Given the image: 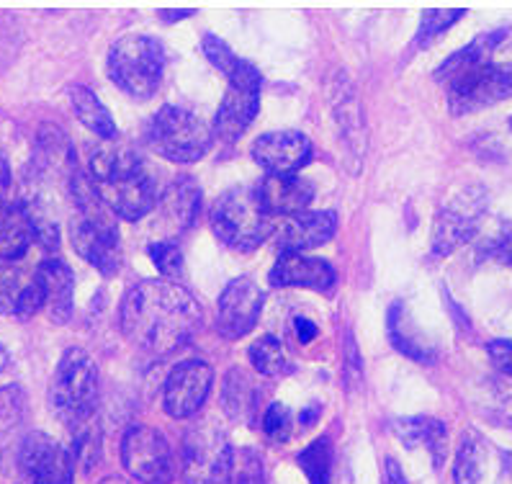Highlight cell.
Instances as JSON below:
<instances>
[{
    "instance_id": "6da1fadb",
    "label": "cell",
    "mask_w": 512,
    "mask_h": 484,
    "mask_svg": "<svg viewBox=\"0 0 512 484\" xmlns=\"http://www.w3.org/2000/svg\"><path fill=\"white\" fill-rule=\"evenodd\" d=\"M119 325L134 348L165 356L183 348L199 333L201 307L183 286L165 279H147L124 294Z\"/></svg>"
},
{
    "instance_id": "7a4b0ae2",
    "label": "cell",
    "mask_w": 512,
    "mask_h": 484,
    "mask_svg": "<svg viewBox=\"0 0 512 484\" xmlns=\"http://www.w3.org/2000/svg\"><path fill=\"white\" fill-rule=\"evenodd\" d=\"M85 178L98 204L127 222H139L155 209V176L145 160L129 147L109 142L91 150Z\"/></svg>"
},
{
    "instance_id": "3957f363",
    "label": "cell",
    "mask_w": 512,
    "mask_h": 484,
    "mask_svg": "<svg viewBox=\"0 0 512 484\" xmlns=\"http://www.w3.org/2000/svg\"><path fill=\"white\" fill-rule=\"evenodd\" d=\"M70 194L75 201V217L70 224L75 253L91 263L96 271H101L103 276H114L121 266L119 227L106 214V209L98 204L83 173H75V178L70 181Z\"/></svg>"
},
{
    "instance_id": "277c9868",
    "label": "cell",
    "mask_w": 512,
    "mask_h": 484,
    "mask_svg": "<svg viewBox=\"0 0 512 484\" xmlns=\"http://www.w3.org/2000/svg\"><path fill=\"white\" fill-rule=\"evenodd\" d=\"M211 227L227 248L250 253L273 235V217L263 209L255 188L235 186L214 204Z\"/></svg>"
},
{
    "instance_id": "5b68a950",
    "label": "cell",
    "mask_w": 512,
    "mask_h": 484,
    "mask_svg": "<svg viewBox=\"0 0 512 484\" xmlns=\"http://www.w3.org/2000/svg\"><path fill=\"white\" fill-rule=\"evenodd\" d=\"M98 397V369L83 348H67L55 371L49 402L55 407L57 418L70 428L88 423Z\"/></svg>"
},
{
    "instance_id": "8992f818",
    "label": "cell",
    "mask_w": 512,
    "mask_h": 484,
    "mask_svg": "<svg viewBox=\"0 0 512 484\" xmlns=\"http://www.w3.org/2000/svg\"><path fill=\"white\" fill-rule=\"evenodd\" d=\"M145 140L160 158L170 163H196L211 150L214 132L201 116L181 106H163L150 119Z\"/></svg>"
},
{
    "instance_id": "52a82bcc",
    "label": "cell",
    "mask_w": 512,
    "mask_h": 484,
    "mask_svg": "<svg viewBox=\"0 0 512 484\" xmlns=\"http://www.w3.org/2000/svg\"><path fill=\"white\" fill-rule=\"evenodd\" d=\"M165 73V47L147 34L121 37L109 49V75L132 98H150Z\"/></svg>"
},
{
    "instance_id": "ba28073f",
    "label": "cell",
    "mask_w": 512,
    "mask_h": 484,
    "mask_svg": "<svg viewBox=\"0 0 512 484\" xmlns=\"http://www.w3.org/2000/svg\"><path fill=\"white\" fill-rule=\"evenodd\" d=\"M448 106L456 116L474 114L512 98V62H484L446 80Z\"/></svg>"
},
{
    "instance_id": "9c48e42d",
    "label": "cell",
    "mask_w": 512,
    "mask_h": 484,
    "mask_svg": "<svg viewBox=\"0 0 512 484\" xmlns=\"http://www.w3.org/2000/svg\"><path fill=\"white\" fill-rule=\"evenodd\" d=\"M235 451L217 428H191L183 438V479L186 484H232Z\"/></svg>"
},
{
    "instance_id": "30bf717a",
    "label": "cell",
    "mask_w": 512,
    "mask_h": 484,
    "mask_svg": "<svg viewBox=\"0 0 512 484\" xmlns=\"http://www.w3.org/2000/svg\"><path fill=\"white\" fill-rule=\"evenodd\" d=\"M227 80V93H224V101L219 106L211 132H217L219 140L235 142L258 114L263 78H260L258 67L250 65L247 60H237L235 67L227 73Z\"/></svg>"
},
{
    "instance_id": "8fae6325",
    "label": "cell",
    "mask_w": 512,
    "mask_h": 484,
    "mask_svg": "<svg viewBox=\"0 0 512 484\" xmlns=\"http://www.w3.org/2000/svg\"><path fill=\"white\" fill-rule=\"evenodd\" d=\"M121 461L129 477L142 484H170L175 474L173 448L160 430L134 425L121 441Z\"/></svg>"
},
{
    "instance_id": "7c38bea8",
    "label": "cell",
    "mask_w": 512,
    "mask_h": 484,
    "mask_svg": "<svg viewBox=\"0 0 512 484\" xmlns=\"http://www.w3.org/2000/svg\"><path fill=\"white\" fill-rule=\"evenodd\" d=\"M484 212H487V196L482 194V188L471 186L458 191L435 217L433 253L451 255L466 245L479 230V219Z\"/></svg>"
},
{
    "instance_id": "4fadbf2b",
    "label": "cell",
    "mask_w": 512,
    "mask_h": 484,
    "mask_svg": "<svg viewBox=\"0 0 512 484\" xmlns=\"http://www.w3.org/2000/svg\"><path fill=\"white\" fill-rule=\"evenodd\" d=\"M19 464L31 484H73L75 459L70 448L39 430L21 441Z\"/></svg>"
},
{
    "instance_id": "5bb4252c",
    "label": "cell",
    "mask_w": 512,
    "mask_h": 484,
    "mask_svg": "<svg viewBox=\"0 0 512 484\" xmlns=\"http://www.w3.org/2000/svg\"><path fill=\"white\" fill-rule=\"evenodd\" d=\"M332 116L338 124V137L343 142L345 160L350 170L358 173L366 155V127H363V111L358 103V93L345 73H338L330 83Z\"/></svg>"
},
{
    "instance_id": "9a60e30c",
    "label": "cell",
    "mask_w": 512,
    "mask_h": 484,
    "mask_svg": "<svg viewBox=\"0 0 512 484\" xmlns=\"http://www.w3.org/2000/svg\"><path fill=\"white\" fill-rule=\"evenodd\" d=\"M211 382H214V374H211L209 363L199 361V358L178 363L165 382V412L175 420L193 418L209 397Z\"/></svg>"
},
{
    "instance_id": "2e32d148",
    "label": "cell",
    "mask_w": 512,
    "mask_h": 484,
    "mask_svg": "<svg viewBox=\"0 0 512 484\" xmlns=\"http://www.w3.org/2000/svg\"><path fill=\"white\" fill-rule=\"evenodd\" d=\"M263 309V289L253 279L240 276L224 286L217 304V333L227 340L245 338Z\"/></svg>"
},
{
    "instance_id": "e0dca14e",
    "label": "cell",
    "mask_w": 512,
    "mask_h": 484,
    "mask_svg": "<svg viewBox=\"0 0 512 484\" xmlns=\"http://www.w3.org/2000/svg\"><path fill=\"white\" fill-rule=\"evenodd\" d=\"M253 160L268 170V176H296V170L312 160V142L294 129L268 132L255 140Z\"/></svg>"
},
{
    "instance_id": "ac0fdd59",
    "label": "cell",
    "mask_w": 512,
    "mask_h": 484,
    "mask_svg": "<svg viewBox=\"0 0 512 484\" xmlns=\"http://www.w3.org/2000/svg\"><path fill=\"white\" fill-rule=\"evenodd\" d=\"M338 230V214L335 212H302L289 217L278 230V250L284 253H302L332 240Z\"/></svg>"
},
{
    "instance_id": "d6986e66",
    "label": "cell",
    "mask_w": 512,
    "mask_h": 484,
    "mask_svg": "<svg viewBox=\"0 0 512 484\" xmlns=\"http://www.w3.org/2000/svg\"><path fill=\"white\" fill-rule=\"evenodd\" d=\"M335 279L338 276L330 263L302 253H284L271 271V284L289 286V289L330 291L335 286Z\"/></svg>"
},
{
    "instance_id": "ffe728a7",
    "label": "cell",
    "mask_w": 512,
    "mask_h": 484,
    "mask_svg": "<svg viewBox=\"0 0 512 484\" xmlns=\"http://www.w3.org/2000/svg\"><path fill=\"white\" fill-rule=\"evenodd\" d=\"M255 191L271 217H296L314 199V186L299 176H266Z\"/></svg>"
},
{
    "instance_id": "44dd1931",
    "label": "cell",
    "mask_w": 512,
    "mask_h": 484,
    "mask_svg": "<svg viewBox=\"0 0 512 484\" xmlns=\"http://www.w3.org/2000/svg\"><path fill=\"white\" fill-rule=\"evenodd\" d=\"M34 276H37L39 286H42L44 309H47L49 320L57 322V325H65V322L73 317L75 309L73 271H70L62 261L52 258V261H44L42 266L34 271Z\"/></svg>"
},
{
    "instance_id": "7402d4cb",
    "label": "cell",
    "mask_w": 512,
    "mask_h": 484,
    "mask_svg": "<svg viewBox=\"0 0 512 484\" xmlns=\"http://www.w3.org/2000/svg\"><path fill=\"white\" fill-rule=\"evenodd\" d=\"M199 201H201V191L196 186V181L188 176L175 178L168 188H165V194L160 196L157 201V214H160V224H163L165 230L170 235H178V232L188 230L199 214Z\"/></svg>"
},
{
    "instance_id": "603a6c76",
    "label": "cell",
    "mask_w": 512,
    "mask_h": 484,
    "mask_svg": "<svg viewBox=\"0 0 512 484\" xmlns=\"http://www.w3.org/2000/svg\"><path fill=\"white\" fill-rule=\"evenodd\" d=\"M37 240V219L26 204L0 206V258L21 261Z\"/></svg>"
},
{
    "instance_id": "cb8c5ba5",
    "label": "cell",
    "mask_w": 512,
    "mask_h": 484,
    "mask_svg": "<svg viewBox=\"0 0 512 484\" xmlns=\"http://www.w3.org/2000/svg\"><path fill=\"white\" fill-rule=\"evenodd\" d=\"M394 436L404 443L407 448L425 446L433 456L435 466H443L446 461L448 448V433L446 425L435 418H402L392 423Z\"/></svg>"
},
{
    "instance_id": "d4e9b609",
    "label": "cell",
    "mask_w": 512,
    "mask_h": 484,
    "mask_svg": "<svg viewBox=\"0 0 512 484\" xmlns=\"http://www.w3.org/2000/svg\"><path fill=\"white\" fill-rule=\"evenodd\" d=\"M260 392L255 382L242 369H229L222 389V407L232 420L250 423L258 412Z\"/></svg>"
},
{
    "instance_id": "484cf974",
    "label": "cell",
    "mask_w": 512,
    "mask_h": 484,
    "mask_svg": "<svg viewBox=\"0 0 512 484\" xmlns=\"http://www.w3.org/2000/svg\"><path fill=\"white\" fill-rule=\"evenodd\" d=\"M70 106H73L75 116L83 124L85 129H91L96 137L101 140L111 142L116 137V124L114 116L109 114V109L103 106L101 98L91 91V88H85V85H73L70 88Z\"/></svg>"
},
{
    "instance_id": "4316f807",
    "label": "cell",
    "mask_w": 512,
    "mask_h": 484,
    "mask_svg": "<svg viewBox=\"0 0 512 484\" xmlns=\"http://www.w3.org/2000/svg\"><path fill=\"white\" fill-rule=\"evenodd\" d=\"M484 466H487V443L474 428H469L458 443L456 461H453V482L479 484L484 477Z\"/></svg>"
},
{
    "instance_id": "83f0119b",
    "label": "cell",
    "mask_w": 512,
    "mask_h": 484,
    "mask_svg": "<svg viewBox=\"0 0 512 484\" xmlns=\"http://www.w3.org/2000/svg\"><path fill=\"white\" fill-rule=\"evenodd\" d=\"M502 37H505V31H489V34L476 37L474 42L466 44L464 49H458L456 55H451L446 62H443V65H440L438 78H443V83H446V80L453 78V75L464 73V70H471V67L489 62L494 55V49L500 47Z\"/></svg>"
},
{
    "instance_id": "f1b7e54d",
    "label": "cell",
    "mask_w": 512,
    "mask_h": 484,
    "mask_svg": "<svg viewBox=\"0 0 512 484\" xmlns=\"http://www.w3.org/2000/svg\"><path fill=\"white\" fill-rule=\"evenodd\" d=\"M247 356H250L253 369L268 379H284V376L294 374V363L286 356L284 345L278 343V338H273V335L255 340Z\"/></svg>"
},
{
    "instance_id": "f546056e",
    "label": "cell",
    "mask_w": 512,
    "mask_h": 484,
    "mask_svg": "<svg viewBox=\"0 0 512 484\" xmlns=\"http://www.w3.org/2000/svg\"><path fill=\"white\" fill-rule=\"evenodd\" d=\"M332 441L327 436L317 438L312 446H307L296 456L299 466L307 474L309 484H332Z\"/></svg>"
},
{
    "instance_id": "4dcf8cb0",
    "label": "cell",
    "mask_w": 512,
    "mask_h": 484,
    "mask_svg": "<svg viewBox=\"0 0 512 484\" xmlns=\"http://www.w3.org/2000/svg\"><path fill=\"white\" fill-rule=\"evenodd\" d=\"M75 464L83 469V472H91L93 466L98 464V456H101V433H98V425H93L91 420L75 428L73 448H70Z\"/></svg>"
},
{
    "instance_id": "1f68e13d",
    "label": "cell",
    "mask_w": 512,
    "mask_h": 484,
    "mask_svg": "<svg viewBox=\"0 0 512 484\" xmlns=\"http://www.w3.org/2000/svg\"><path fill=\"white\" fill-rule=\"evenodd\" d=\"M26 415V392L21 384L0 389V433L19 428Z\"/></svg>"
},
{
    "instance_id": "d6a6232c",
    "label": "cell",
    "mask_w": 512,
    "mask_h": 484,
    "mask_svg": "<svg viewBox=\"0 0 512 484\" xmlns=\"http://www.w3.org/2000/svg\"><path fill=\"white\" fill-rule=\"evenodd\" d=\"M461 16H466V11H461V8H453V11H425L422 13L420 29H417L415 44L417 47H428L435 37L451 29Z\"/></svg>"
},
{
    "instance_id": "836d02e7",
    "label": "cell",
    "mask_w": 512,
    "mask_h": 484,
    "mask_svg": "<svg viewBox=\"0 0 512 484\" xmlns=\"http://www.w3.org/2000/svg\"><path fill=\"white\" fill-rule=\"evenodd\" d=\"M232 484H268L266 466L258 451L242 448L232 459Z\"/></svg>"
},
{
    "instance_id": "e575fe53",
    "label": "cell",
    "mask_w": 512,
    "mask_h": 484,
    "mask_svg": "<svg viewBox=\"0 0 512 484\" xmlns=\"http://www.w3.org/2000/svg\"><path fill=\"white\" fill-rule=\"evenodd\" d=\"M150 258L155 261L157 271L163 273L165 281H181L183 279V253L173 240L152 242Z\"/></svg>"
},
{
    "instance_id": "d590c367",
    "label": "cell",
    "mask_w": 512,
    "mask_h": 484,
    "mask_svg": "<svg viewBox=\"0 0 512 484\" xmlns=\"http://www.w3.org/2000/svg\"><path fill=\"white\" fill-rule=\"evenodd\" d=\"M29 281L31 279L24 281L19 268L0 266V312L3 315H16L19 299L26 286H29Z\"/></svg>"
},
{
    "instance_id": "8d00e7d4",
    "label": "cell",
    "mask_w": 512,
    "mask_h": 484,
    "mask_svg": "<svg viewBox=\"0 0 512 484\" xmlns=\"http://www.w3.org/2000/svg\"><path fill=\"white\" fill-rule=\"evenodd\" d=\"M482 258L500 266H512V224H502L500 230L484 240Z\"/></svg>"
},
{
    "instance_id": "74e56055",
    "label": "cell",
    "mask_w": 512,
    "mask_h": 484,
    "mask_svg": "<svg viewBox=\"0 0 512 484\" xmlns=\"http://www.w3.org/2000/svg\"><path fill=\"white\" fill-rule=\"evenodd\" d=\"M263 430L271 441H289L291 433H294V415L289 412V407L284 405H271L263 415Z\"/></svg>"
},
{
    "instance_id": "f35d334b",
    "label": "cell",
    "mask_w": 512,
    "mask_h": 484,
    "mask_svg": "<svg viewBox=\"0 0 512 484\" xmlns=\"http://www.w3.org/2000/svg\"><path fill=\"white\" fill-rule=\"evenodd\" d=\"M204 52H206V57L211 60V65L217 67V70H222L224 75H227L229 70L235 67V62L240 60V57H237L235 52H232V49L222 42V39L214 37V34H206L204 37Z\"/></svg>"
},
{
    "instance_id": "ab89813d",
    "label": "cell",
    "mask_w": 512,
    "mask_h": 484,
    "mask_svg": "<svg viewBox=\"0 0 512 484\" xmlns=\"http://www.w3.org/2000/svg\"><path fill=\"white\" fill-rule=\"evenodd\" d=\"M489 358H492L494 369L512 379V340H494V343H489Z\"/></svg>"
},
{
    "instance_id": "60d3db41",
    "label": "cell",
    "mask_w": 512,
    "mask_h": 484,
    "mask_svg": "<svg viewBox=\"0 0 512 484\" xmlns=\"http://www.w3.org/2000/svg\"><path fill=\"white\" fill-rule=\"evenodd\" d=\"M294 330H296V338H299V343H312L314 338H317V325H314L312 320H307V317H296L294 320Z\"/></svg>"
},
{
    "instance_id": "b9f144b4",
    "label": "cell",
    "mask_w": 512,
    "mask_h": 484,
    "mask_svg": "<svg viewBox=\"0 0 512 484\" xmlns=\"http://www.w3.org/2000/svg\"><path fill=\"white\" fill-rule=\"evenodd\" d=\"M8 194H11V168H8L6 158L0 155V206L8 204Z\"/></svg>"
},
{
    "instance_id": "7bdbcfd3",
    "label": "cell",
    "mask_w": 512,
    "mask_h": 484,
    "mask_svg": "<svg viewBox=\"0 0 512 484\" xmlns=\"http://www.w3.org/2000/svg\"><path fill=\"white\" fill-rule=\"evenodd\" d=\"M384 484H407V479H404V474H402V466H399L394 459H386Z\"/></svg>"
},
{
    "instance_id": "ee69618b",
    "label": "cell",
    "mask_w": 512,
    "mask_h": 484,
    "mask_svg": "<svg viewBox=\"0 0 512 484\" xmlns=\"http://www.w3.org/2000/svg\"><path fill=\"white\" fill-rule=\"evenodd\" d=\"M191 8H186V11H163L160 13V16H163L165 21H181V19H186V16H191Z\"/></svg>"
},
{
    "instance_id": "f6af8a7d",
    "label": "cell",
    "mask_w": 512,
    "mask_h": 484,
    "mask_svg": "<svg viewBox=\"0 0 512 484\" xmlns=\"http://www.w3.org/2000/svg\"><path fill=\"white\" fill-rule=\"evenodd\" d=\"M317 418H320V410H317V407H309L307 412H302V415H299V423L312 425Z\"/></svg>"
},
{
    "instance_id": "bcb514c9",
    "label": "cell",
    "mask_w": 512,
    "mask_h": 484,
    "mask_svg": "<svg viewBox=\"0 0 512 484\" xmlns=\"http://www.w3.org/2000/svg\"><path fill=\"white\" fill-rule=\"evenodd\" d=\"M6 366H8V351H6V345L0 343V374H3Z\"/></svg>"
},
{
    "instance_id": "7dc6e473",
    "label": "cell",
    "mask_w": 512,
    "mask_h": 484,
    "mask_svg": "<svg viewBox=\"0 0 512 484\" xmlns=\"http://www.w3.org/2000/svg\"><path fill=\"white\" fill-rule=\"evenodd\" d=\"M101 484H127L124 479H116V477H109V479H103Z\"/></svg>"
},
{
    "instance_id": "c3c4849f",
    "label": "cell",
    "mask_w": 512,
    "mask_h": 484,
    "mask_svg": "<svg viewBox=\"0 0 512 484\" xmlns=\"http://www.w3.org/2000/svg\"><path fill=\"white\" fill-rule=\"evenodd\" d=\"M510 461H512V459H510Z\"/></svg>"
}]
</instances>
